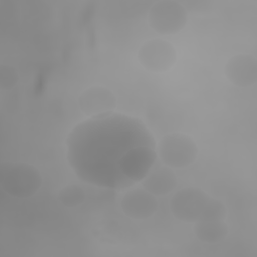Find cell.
I'll return each mask as SVG.
<instances>
[{"mask_svg":"<svg viewBox=\"0 0 257 257\" xmlns=\"http://www.w3.org/2000/svg\"><path fill=\"white\" fill-rule=\"evenodd\" d=\"M187 20V9L180 2L173 0L156 2L148 14L151 28L163 35L178 33L185 27Z\"/></svg>","mask_w":257,"mask_h":257,"instance_id":"277c9868","label":"cell"},{"mask_svg":"<svg viewBox=\"0 0 257 257\" xmlns=\"http://www.w3.org/2000/svg\"><path fill=\"white\" fill-rule=\"evenodd\" d=\"M19 80L18 71L9 64H1L0 66V88L2 90H10L14 88Z\"/></svg>","mask_w":257,"mask_h":257,"instance_id":"4fadbf2b","label":"cell"},{"mask_svg":"<svg viewBox=\"0 0 257 257\" xmlns=\"http://www.w3.org/2000/svg\"><path fill=\"white\" fill-rule=\"evenodd\" d=\"M58 199L65 207L73 208L84 202L85 192L77 185H68L59 191Z\"/></svg>","mask_w":257,"mask_h":257,"instance_id":"7c38bea8","label":"cell"},{"mask_svg":"<svg viewBox=\"0 0 257 257\" xmlns=\"http://www.w3.org/2000/svg\"><path fill=\"white\" fill-rule=\"evenodd\" d=\"M142 184L144 189L154 196H165L177 186V177L172 168L162 166L151 171Z\"/></svg>","mask_w":257,"mask_h":257,"instance_id":"30bf717a","label":"cell"},{"mask_svg":"<svg viewBox=\"0 0 257 257\" xmlns=\"http://www.w3.org/2000/svg\"><path fill=\"white\" fill-rule=\"evenodd\" d=\"M78 104L84 114L95 116L113 111L116 106V98L106 87L91 86L79 95Z\"/></svg>","mask_w":257,"mask_h":257,"instance_id":"52a82bcc","label":"cell"},{"mask_svg":"<svg viewBox=\"0 0 257 257\" xmlns=\"http://www.w3.org/2000/svg\"><path fill=\"white\" fill-rule=\"evenodd\" d=\"M158 155L166 166L172 169H182L195 162L198 156V147L189 136L172 133L160 140Z\"/></svg>","mask_w":257,"mask_h":257,"instance_id":"7a4b0ae2","label":"cell"},{"mask_svg":"<svg viewBox=\"0 0 257 257\" xmlns=\"http://www.w3.org/2000/svg\"><path fill=\"white\" fill-rule=\"evenodd\" d=\"M225 74L228 80L236 86H251L257 80V60L249 54L235 55L227 61Z\"/></svg>","mask_w":257,"mask_h":257,"instance_id":"9c48e42d","label":"cell"},{"mask_svg":"<svg viewBox=\"0 0 257 257\" xmlns=\"http://www.w3.org/2000/svg\"><path fill=\"white\" fill-rule=\"evenodd\" d=\"M157 153L151 148L139 146L127 151L119 160L118 167L124 177L133 182H142L151 172Z\"/></svg>","mask_w":257,"mask_h":257,"instance_id":"8992f818","label":"cell"},{"mask_svg":"<svg viewBox=\"0 0 257 257\" xmlns=\"http://www.w3.org/2000/svg\"><path fill=\"white\" fill-rule=\"evenodd\" d=\"M196 237L204 243H217L224 240L228 235V226L224 220L198 221L194 226Z\"/></svg>","mask_w":257,"mask_h":257,"instance_id":"8fae6325","label":"cell"},{"mask_svg":"<svg viewBox=\"0 0 257 257\" xmlns=\"http://www.w3.org/2000/svg\"><path fill=\"white\" fill-rule=\"evenodd\" d=\"M120 208L127 217L142 220L155 214L158 209V201L156 196L147 190L134 189L122 196Z\"/></svg>","mask_w":257,"mask_h":257,"instance_id":"ba28073f","label":"cell"},{"mask_svg":"<svg viewBox=\"0 0 257 257\" xmlns=\"http://www.w3.org/2000/svg\"><path fill=\"white\" fill-rule=\"evenodd\" d=\"M212 197L199 188H184L178 191L170 201L174 217L182 222L203 221Z\"/></svg>","mask_w":257,"mask_h":257,"instance_id":"3957f363","label":"cell"},{"mask_svg":"<svg viewBox=\"0 0 257 257\" xmlns=\"http://www.w3.org/2000/svg\"><path fill=\"white\" fill-rule=\"evenodd\" d=\"M41 184V174L32 165L9 161L0 165V186L12 197H31L39 190Z\"/></svg>","mask_w":257,"mask_h":257,"instance_id":"6da1fadb","label":"cell"},{"mask_svg":"<svg viewBox=\"0 0 257 257\" xmlns=\"http://www.w3.org/2000/svg\"><path fill=\"white\" fill-rule=\"evenodd\" d=\"M138 59L146 69L152 72H164L174 66L177 52L170 42L158 38L151 39L140 47Z\"/></svg>","mask_w":257,"mask_h":257,"instance_id":"5b68a950","label":"cell"}]
</instances>
